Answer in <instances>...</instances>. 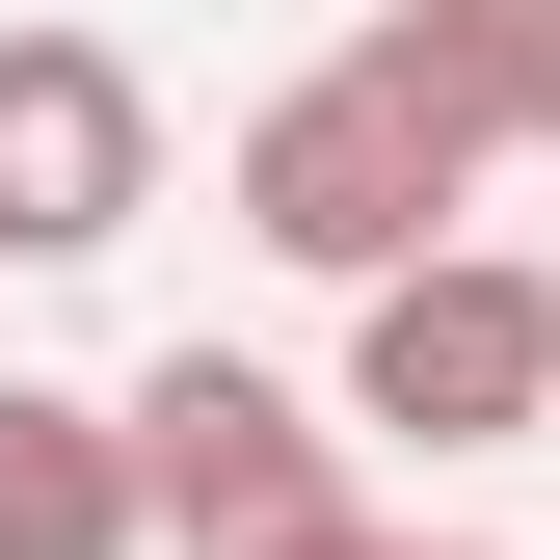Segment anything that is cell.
<instances>
[{
  "label": "cell",
  "instance_id": "cell-2",
  "mask_svg": "<svg viewBox=\"0 0 560 560\" xmlns=\"http://www.w3.org/2000/svg\"><path fill=\"white\" fill-rule=\"evenodd\" d=\"M428 214H454V161L400 133V81H374V54H320L294 107H241V241H267V267L374 294V267H428Z\"/></svg>",
  "mask_w": 560,
  "mask_h": 560
},
{
  "label": "cell",
  "instance_id": "cell-7",
  "mask_svg": "<svg viewBox=\"0 0 560 560\" xmlns=\"http://www.w3.org/2000/svg\"><path fill=\"white\" fill-rule=\"evenodd\" d=\"M241 560H400V534H347V508H294V534H241Z\"/></svg>",
  "mask_w": 560,
  "mask_h": 560
},
{
  "label": "cell",
  "instance_id": "cell-4",
  "mask_svg": "<svg viewBox=\"0 0 560 560\" xmlns=\"http://www.w3.org/2000/svg\"><path fill=\"white\" fill-rule=\"evenodd\" d=\"M133 508H161L187 560L294 534V508H320V400H294V374H241V347H161V374H133Z\"/></svg>",
  "mask_w": 560,
  "mask_h": 560
},
{
  "label": "cell",
  "instance_id": "cell-3",
  "mask_svg": "<svg viewBox=\"0 0 560 560\" xmlns=\"http://www.w3.org/2000/svg\"><path fill=\"white\" fill-rule=\"evenodd\" d=\"M161 214V107L107 27H0V267H107Z\"/></svg>",
  "mask_w": 560,
  "mask_h": 560
},
{
  "label": "cell",
  "instance_id": "cell-6",
  "mask_svg": "<svg viewBox=\"0 0 560 560\" xmlns=\"http://www.w3.org/2000/svg\"><path fill=\"white\" fill-rule=\"evenodd\" d=\"M508 133L560 161V0H508Z\"/></svg>",
  "mask_w": 560,
  "mask_h": 560
},
{
  "label": "cell",
  "instance_id": "cell-5",
  "mask_svg": "<svg viewBox=\"0 0 560 560\" xmlns=\"http://www.w3.org/2000/svg\"><path fill=\"white\" fill-rule=\"evenodd\" d=\"M161 508H133V400H54L0 374V560H133Z\"/></svg>",
  "mask_w": 560,
  "mask_h": 560
},
{
  "label": "cell",
  "instance_id": "cell-1",
  "mask_svg": "<svg viewBox=\"0 0 560 560\" xmlns=\"http://www.w3.org/2000/svg\"><path fill=\"white\" fill-rule=\"evenodd\" d=\"M347 428H428V454H508V428H560V294H534L508 241L374 267V294H347Z\"/></svg>",
  "mask_w": 560,
  "mask_h": 560
}]
</instances>
